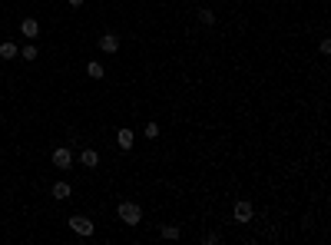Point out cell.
Listing matches in <instances>:
<instances>
[{
    "mask_svg": "<svg viewBox=\"0 0 331 245\" xmlns=\"http://www.w3.org/2000/svg\"><path fill=\"white\" fill-rule=\"evenodd\" d=\"M116 215H119V222H126V225H139L142 222V209L136 206V202H126V199L116 206Z\"/></svg>",
    "mask_w": 331,
    "mask_h": 245,
    "instance_id": "6da1fadb",
    "label": "cell"
},
{
    "mask_svg": "<svg viewBox=\"0 0 331 245\" xmlns=\"http://www.w3.org/2000/svg\"><path fill=\"white\" fill-rule=\"evenodd\" d=\"M70 229L76 232V235L90 238L96 232V225H93V219H87V215H70Z\"/></svg>",
    "mask_w": 331,
    "mask_h": 245,
    "instance_id": "7a4b0ae2",
    "label": "cell"
},
{
    "mask_svg": "<svg viewBox=\"0 0 331 245\" xmlns=\"http://www.w3.org/2000/svg\"><path fill=\"white\" fill-rule=\"evenodd\" d=\"M252 215H255V209H252V202L249 199H238L235 206H232V219L242 225V222H252Z\"/></svg>",
    "mask_w": 331,
    "mask_h": 245,
    "instance_id": "3957f363",
    "label": "cell"
},
{
    "mask_svg": "<svg viewBox=\"0 0 331 245\" xmlns=\"http://www.w3.org/2000/svg\"><path fill=\"white\" fill-rule=\"evenodd\" d=\"M50 162H53L56 169H70V166H73V152L66 149V146H56L53 156H50Z\"/></svg>",
    "mask_w": 331,
    "mask_h": 245,
    "instance_id": "277c9868",
    "label": "cell"
},
{
    "mask_svg": "<svg viewBox=\"0 0 331 245\" xmlns=\"http://www.w3.org/2000/svg\"><path fill=\"white\" fill-rule=\"evenodd\" d=\"M50 196H53L56 202H66V199L73 196V186H70V182H63V179H60V182H53V189H50Z\"/></svg>",
    "mask_w": 331,
    "mask_h": 245,
    "instance_id": "5b68a950",
    "label": "cell"
},
{
    "mask_svg": "<svg viewBox=\"0 0 331 245\" xmlns=\"http://www.w3.org/2000/svg\"><path fill=\"white\" fill-rule=\"evenodd\" d=\"M116 146L123 152H129L136 146V133H133V129H119V133H116Z\"/></svg>",
    "mask_w": 331,
    "mask_h": 245,
    "instance_id": "8992f818",
    "label": "cell"
},
{
    "mask_svg": "<svg viewBox=\"0 0 331 245\" xmlns=\"http://www.w3.org/2000/svg\"><path fill=\"white\" fill-rule=\"evenodd\" d=\"M100 50H103V53H116V50H119V37H116V33H103V37H100Z\"/></svg>",
    "mask_w": 331,
    "mask_h": 245,
    "instance_id": "52a82bcc",
    "label": "cell"
},
{
    "mask_svg": "<svg viewBox=\"0 0 331 245\" xmlns=\"http://www.w3.org/2000/svg\"><path fill=\"white\" fill-rule=\"evenodd\" d=\"M20 33H24V37H30V40H37V37H40V24L33 20V17H24V20H20Z\"/></svg>",
    "mask_w": 331,
    "mask_h": 245,
    "instance_id": "ba28073f",
    "label": "cell"
},
{
    "mask_svg": "<svg viewBox=\"0 0 331 245\" xmlns=\"http://www.w3.org/2000/svg\"><path fill=\"white\" fill-rule=\"evenodd\" d=\"M20 56V47H17L14 40H4L0 43V60H17Z\"/></svg>",
    "mask_w": 331,
    "mask_h": 245,
    "instance_id": "9c48e42d",
    "label": "cell"
},
{
    "mask_svg": "<svg viewBox=\"0 0 331 245\" xmlns=\"http://www.w3.org/2000/svg\"><path fill=\"white\" fill-rule=\"evenodd\" d=\"M79 162H83L87 169H96V166H100V152H96V149H83V152H79Z\"/></svg>",
    "mask_w": 331,
    "mask_h": 245,
    "instance_id": "30bf717a",
    "label": "cell"
},
{
    "mask_svg": "<svg viewBox=\"0 0 331 245\" xmlns=\"http://www.w3.org/2000/svg\"><path fill=\"white\" fill-rule=\"evenodd\" d=\"M87 76H90V79H103V76H106V66L93 60V63H87Z\"/></svg>",
    "mask_w": 331,
    "mask_h": 245,
    "instance_id": "8fae6325",
    "label": "cell"
},
{
    "mask_svg": "<svg viewBox=\"0 0 331 245\" xmlns=\"http://www.w3.org/2000/svg\"><path fill=\"white\" fill-rule=\"evenodd\" d=\"M199 24H202V27H212L215 24V10L202 7V10H199Z\"/></svg>",
    "mask_w": 331,
    "mask_h": 245,
    "instance_id": "7c38bea8",
    "label": "cell"
},
{
    "mask_svg": "<svg viewBox=\"0 0 331 245\" xmlns=\"http://www.w3.org/2000/svg\"><path fill=\"white\" fill-rule=\"evenodd\" d=\"M20 56H24L27 63H33V60H37V56H40V50H37V47H33V43H27V47H24V50H20Z\"/></svg>",
    "mask_w": 331,
    "mask_h": 245,
    "instance_id": "4fadbf2b",
    "label": "cell"
},
{
    "mask_svg": "<svg viewBox=\"0 0 331 245\" xmlns=\"http://www.w3.org/2000/svg\"><path fill=\"white\" fill-rule=\"evenodd\" d=\"M159 235H162V238H179L182 229H179V225H162V229H159Z\"/></svg>",
    "mask_w": 331,
    "mask_h": 245,
    "instance_id": "5bb4252c",
    "label": "cell"
},
{
    "mask_svg": "<svg viewBox=\"0 0 331 245\" xmlns=\"http://www.w3.org/2000/svg\"><path fill=\"white\" fill-rule=\"evenodd\" d=\"M142 133H146V139H159V133H162V129H159V123H152V119H149Z\"/></svg>",
    "mask_w": 331,
    "mask_h": 245,
    "instance_id": "9a60e30c",
    "label": "cell"
},
{
    "mask_svg": "<svg viewBox=\"0 0 331 245\" xmlns=\"http://www.w3.org/2000/svg\"><path fill=\"white\" fill-rule=\"evenodd\" d=\"M202 242H205V245H219V242H222V235H219V232H209Z\"/></svg>",
    "mask_w": 331,
    "mask_h": 245,
    "instance_id": "2e32d148",
    "label": "cell"
},
{
    "mask_svg": "<svg viewBox=\"0 0 331 245\" xmlns=\"http://www.w3.org/2000/svg\"><path fill=\"white\" fill-rule=\"evenodd\" d=\"M318 50H321V56H328V53H331V40H321V43H318Z\"/></svg>",
    "mask_w": 331,
    "mask_h": 245,
    "instance_id": "e0dca14e",
    "label": "cell"
},
{
    "mask_svg": "<svg viewBox=\"0 0 331 245\" xmlns=\"http://www.w3.org/2000/svg\"><path fill=\"white\" fill-rule=\"evenodd\" d=\"M66 4H70V7H83V4H87V0H66Z\"/></svg>",
    "mask_w": 331,
    "mask_h": 245,
    "instance_id": "ac0fdd59",
    "label": "cell"
}]
</instances>
